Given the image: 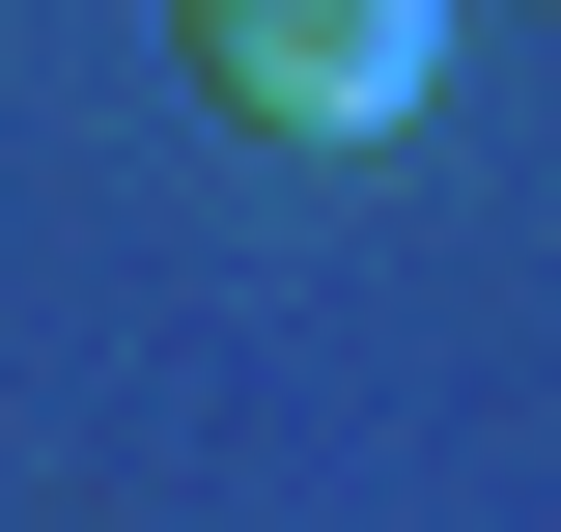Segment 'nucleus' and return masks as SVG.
<instances>
[{"label": "nucleus", "mask_w": 561, "mask_h": 532, "mask_svg": "<svg viewBox=\"0 0 561 532\" xmlns=\"http://www.w3.org/2000/svg\"><path fill=\"white\" fill-rule=\"evenodd\" d=\"M197 84L253 140H393L449 84V0H197Z\"/></svg>", "instance_id": "f257e3e1"}]
</instances>
